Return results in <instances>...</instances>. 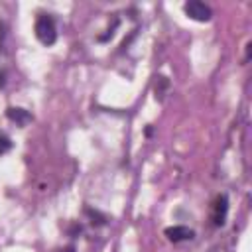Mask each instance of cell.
I'll return each mask as SVG.
<instances>
[{
    "mask_svg": "<svg viewBox=\"0 0 252 252\" xmlns=\"http://www.w3.org/2000/svg\"><path fill=\"white\" fill-rule=\"evenodd\" d=\"M35 37L43 43V45H53L57 39V28L51 16L41 14L35 22Z\"/></svg>",
    "mask_w": 252,
    "mask_h": 252,
    "instance_id": "cell-1",
    "label": "cell"
},
{
    "mask_svg": "<svg viewBox=\"0 0 252 252\" xmlns=\"http://www.w3.org/2000/svg\"><path fill=\"white\" fill-rule=\"evenodd\" d=\"M183 10H185V14H187L191 20H195V22H209L211 16H213L211 8H209L207 4H203V2H199V0L187 2V4L183 6Z\"/></svg>",
    "mask_w": 252,
    "mask_h": 252,
    "instance_id": "cell-2",
    "label": "cell"
},
{
    "mask_svg": "<svg viewBox=\"0 0 252 252\" xmlns=\"http://www.w3.org/2000/svg\"><path fill=\"white\" fill-rule=\"evenodd\" d=\"M226 211H228V201H226V195H219L213 203V224L215 226H222L224 224V219H226Z\"/></svg>",
    "mask_w": 252,
    "mask_h": 252,
    "instance_id": "cell-3",
    "label": "cell"
},
{
    "mask_svg": "<svg viewBox=\"0 0 252 252\" xmlns=\"http://www.w3.org/2000/svg\"><path fill=\"white\" fill-rule=\"evenodd\" d=\"M165 236L167 240L171 242H181V240H191L195 236V232L187 226H181V224H175V226H167L165 228Z\"/></svg>",
    "mask_w": 252,
    "mask_h": 252,
    "instance_id": "cell-4",
    "label": "cell"
},
{
    "mask_svg": "<svg viewBox=\"0 0 252 252\" xmlns=\"http://www.w3.org/2000/svg\"><path fill=\"white\" fill-rule=\"evenodd\" d=\"M6 116H8L12 122H16L18 126H26V124L32 120V116H30L28 110H24V108H14V106H10V108L6 110Z\"/></svg>",
    "mask_w": 252,
    "mask_h": 252,
    "instance_id": "cell-5",
    "label": "cell"
},
{
    "mask_svg": "<svg viewBox=\"0 0 252 252\" xmlns=\"http://www.w3.org/2000/svg\"><path fill=\"white\" fill-rule=\"evenodd\" d=\"M10 150H12V140L4 132H0V156L6 154V152H10Z\"/></svg>",
    "mask_w": 252,
    "mask_h": 252,
    "instance_id": "cell-6",
    "label": "cell"
},
{
    "mask_svg": "<svg viewBox=\"0 0 252 252\" xmlns=\"http://www.w3.org/2000/svg\"><path fill=\"white\" fill-rule=\"evenodd\" d=\"M63 252H75V248H73V246H67V248H65Z\"/></svg>",
    "mask_w": 252,
    "mask_h": 252,
    "instance_id": "cell-7",
    "label": "cell"
},
{
    "mask_svg": "<svg viewBox=\"0 0 252 252\" xmlns=\"http://www.w3.org/2000/svg\"><path fill=\"white\" fill-rule=\"evenodd\" d=\"M2 85H4V73L0 71V87H2Z\"/></svg>",
    "mask_w": 252,
    "mask_h": 252,
    "instance_id": "cell-8",
    "label": "cell"
}]
</instances>
